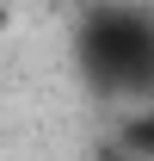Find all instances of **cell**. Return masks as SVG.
I'll return each instance as SVG.
<instances>
[{
	"mask_svg": "<svg viewBox=\"0 0 154 161\" xmlns=\"http://www.w3.org/2000/svg\"><path fill=\"white\" fill-rule=\"evenodd\" d=\"M123 149H130L136 161H154V105L123 118Z\"/></svg>",
	"mask_w": 154,
	"mask_h": 161,
	"instance_id": "obj_1",
	"label": "cell"
},
{
	"mask_svg": "<svg viewBox=\"0 0 154 161\" xmlns=\"http://www.w3.org/2000/svg\"><path fill=\"white\" fill-rule=\"evenodd\" d=\"M0 19H6V0H0Z\"/></svg>",
	"mask_w": 154,
	"mask_h": 161,
	"instance_id": "obj_2",
	"label": "cell"
}]
</instances>
